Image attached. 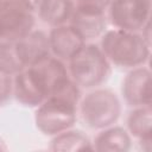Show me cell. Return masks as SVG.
<instances>
[{
	"label": "cell",
	"mask_w": 152,
	"mask_h": 152,
	"mask_svg": "<svg viewBox=\"0 0 152 152\" xmlns=\"http://www.w3.org/2000/svg\"><path fill=\"white\" fill-rule=\"evenodd\" d=\"M69 61L74 82L86 88L101 84L110 71L109 61L103 51L93 44H84Z\"/></svg>",
	"instance_id": "obj_2"
},
{
	"label": "cell",
	"mask_w": 152,
	"mask_h": 152,
	"mask_svg": "<svg viewBox=\"0 0 152 152\" xmlns=\"http://www.w3.org/2000/svg\"><path fill=\"white\" fill-rule=\"evenodd\" d=\"M25 68L23 62L20 61L15 42L5 40L0 43V71L7 75H15Z\"/></svg>",
	"instance_id": "obj_17"
},
{
	"label": "cell",
	"mask_w": 152,
	"mask_h": 152,
	"mask_svg": "<svg viewBox=\"0 0 152 152\" xmlns=\"http://www.w3.org/2000/svg\"><path fill=\"white\" fill-rule=\"evenodd\" d=\"M1 1H2V0H0V4H1Z\"/></svg>",
	"instance_id": "obj_22"
},
{
	"label": "cell",
	"mask_w": 152,
	"mask_h": 152,
	"mask_svg": "<svg viewBox=\"0 0 152 152\" xmlns=\"http://www.w3.org/2000/svg\"><path fill=\"white\" fill-rule=\"evenodd\" d=\"M151 108L150 106H141L131 113L127 120L129 132L140 139L151 138Z\"/></svg>",
	"instance_id": "obj_16"
},
{
	"label": "cell",
	"mask_w": 152,
	"mask_h": 152,
	"mask_svg": "<svg viewBox=\"0 0 152 152\" xmlns=\"http://www.w3.org/2000/svg\"><path fill=\"white\" fill-rule=\"evenodd\" d=\"M2 148H5V147H1V146H0V150H2Z\"/></svg>",
	"instance_id": "obj_21"
},
{
	"label": "cell",
	"mask_w": 152,
	"mask_h": 152,
	"mask_svg": "<svg viewBox=\"0 0 152 152\" xmlns=\"http://www.w3.org/2000/svg\"><path fill=\"white\" fill-rule=\"evenodd\" d=\"M11 1H13V2L18 4L19 6H21V7L26 8V10H28V11L33 12L38 7L40 0H11Z\"/></svg>",
	"instance_id": "obj_19"
},
{
	"label": "cell",
	"mask_w": 152,
	"mask_h": 152,
	"mask_svg": "<svg viewBox=\"0 0 152 152\" xmlns=\"http://www.w3.org/2000/svg\"><path fill=\"white\" fill-rule=\"evenodd\" d=\"M101 50L108 61L126 68L145 63L150 55L148 43L144 37L120 28L106 32L101 40Z\"/></svg>",
	"instance_id": "obj_1"
},
{
	"label": "cell",
	"mask_w": 152,
	"mask_h": 152,
	"mask_svg": "<svg viewBox=\"0 0 152 152\" xmlns=\"http://www.w3.org/2000/svg\"><path fill=\"white\" fill-rule=\"evenodd\" d=\"M122 94L131 106L151 104V74L146 68L131 71L122 83Z\"/></svg>",
	"instance_id": "obj_8"
},
{
	"label": "cell",
	"mask_w": 152,
	"mask_h": 152,
	"mask_svg": "<svg viewBox=\"0 0 152 152\" xmlns=\"http://www.w3.org/2000/svg\"><path fill=\"white\" fill-rule=\"evenodd\" d=\"M95 1H97V2H99V4L101 5V6L106 7V6H107V5H108V4H109V2L112 1V0H95Z\"/></svg>",
	"instance_id": "obj_20"
},
{
	"label": "cell",
	"mask_w": 152,
	"mask_h": 152,
	"mask_svg": "<svg viewBox=\"0 0 152 152\" xmlns=\"http://www.w3.org/2000/svg\"><path fill=\"white\" fill-rule=\"evenodd\" d=\"M84 42L86 39L72 26H57L49 36L50 50L63 59H70L82 49Z\"/></svg>",
	"instance_id": "obj_10"
},
{
	"label": "cell",
	"mask_w": 152,
	"mask_h": 152,
	"mask_svg": "<svg viewBox=\"0 0 152 152\" xmlns=\"http://www.w3.org/2000/svg\"><path fill=\"white\" fill-rule=\"evenodd\" d=\"M0 39H1V36H0Z\"/></svg>",
	"instance_id": "obj_23"
},
{
	"label": "cell",
	"mask_w": 152,
	"mask_h": 152,
	"mask_svg": "<svg viewBox=\"0 0 152 152\" xmlns=\"http://www.w3.org/2000/svg\"><path fill=\"white\" fill-rule=\"evenodd\" d=\"M31 74L43 89L45 96H50L68 77L65 66L58 58L50 57V55L36 64L28 66Z\"/></svg>",
	"instance_id": "obj_7"
},
{
	"label": "cell",
	"mask_w": 152,
	"mask_h": 152,
	"mask_svg": "<svg viewBox=\"0 0 152 152\" xmlns=\"http://www.w3.org/2000/svg\"><path fill=\"white\" fill-rule=\"evenodd\" d=\"M76 121V103L58 96H48L36 112V125L44 134H58Z\"/></svg>",
	"instance_id": "obj_3"
},
{
	"label": "cell",
	"mask_w": 152,
	"mask_h": 152,
	"mask_svg": "<svg viewBox=\"0 0 152 152\" xmlns=\"http://www.w3.org/2000/svg\"><path fill=\"white\" fill-rule=\"evenodd\" d=\"M13 91L15 99L20 103L30 107L39 106L46 99L43 89L31 74L30 69H23L21 71L15 74Z\"/></svg>",
	"instance_id": "obj_12"
},
{
	"label": "cell",
	"mask_w": 152,
	"mask_h": 152,
	"mask_svg": "<svg viewBox=\"0 0 152 152\" xmlns=\"http://www.w3.org/2000/svg\"><path fill=\"white\" fill-rule=\"evenodd\" d=\"M40 19L50 25H62L72 14L71 0H40L38 5Z\"/></svg>",
	"instance_id": "obj_13"
},
{
	"label": "cell",
	"mask_w": 152,
	"mask_h": 152,
	"mask_svg": "<svg viewBox=\"0 0 152 152\" xmlns=\"http://www.w3.org/2000/svg\"><path fill=\"white\" fill-rule=\"evenodd\" d=\"M131 139L127 132L121 127L109 128L101 132L95 139V150L97 151H127Z\"/></svg>",
	"instance_id": "obj_14"
},
{
	"label": "cell",
	"mask_w": 152,
	"mask_h": 152,
	"mask_svg": "<svg viewBox=\"0 0 152 152\" xmlns=\"http://www.w3.org/2000/svg\"><path fill=\"white\" fill-rule=\"evenodd\" d=\"M110 20L116 28L135 32L144 30L148 23L150 0H112Z\"/></svg>",
	"instance_id": "obj_5"
},
{
	"label": "cell",
	"mask_w": 152,
	"mask_h": 152,
	"mask_svg": "<svg viewBox=\"0 0 152 152\" xmlns=\"http://www.w3.org/2000/svg\"><path fill=\"white\" fill-rule=\"evenodd\" d=\"M12 80L10 75L0 71V103L5 102L12 93Z\"/></svg>",
	"instance_id": "obj_18"
},
{
	"label": "cell",
	"mask_w": 152,
	"mask_h": 152,
	"mask_svg": "<svg viewBox=\"0 0 152 152\" xmlns=\"http://www.w3.org/2000/svg\"><path fill=\"white\" fill-rule=\"evenodd\" d=\"M104 8L96 6H77L71 14V26L84 39L99 36L106 27Z\"/></svg>",
	"instance_id": "obj_9"
},
{
	"label": "cell",
	"mask_w": 152,
	"mask_h": 152,
	"mask_svg": "<svg viewBox=\"0 0 152 152\" xmlns=\"http://www.w3.org/2000/svg\"><path fill=\"white\" fill-rule=\"evenodd\" d=\"M84 122L93 128H103L116 121L120 102L110 90H95L86 96L81 106Z\"/></svg>",
	"instance_id": "obj_4"
},
{
	"label": "cell",
	"mask_w": 152,
	"mask_h": 152,
	"mask_svg": "<svg viewBox=\"0 0 152 152\" xmlns=\"http://www.w3.org/2000/svg\"><path fill=\"white\" fill-rule=\"evenodd\" d=\"M52 150L59 151H77V150H93L89 145L88 138L80 131H64L52 140Z\"/></svg>",
	"instance_id": "obj_15"
},
{
	"label": "cell",
	"mask_w": 152,
	"mask_h": 152,
	"mask_svg": "<svg viewBox=\"0 0 152 152\" xmlns=\"http://www.w3.org/2000/svg\"><path fill=\"white\" fill-rule=\"evenodd\" d=\"M34 25L32 12L11 0L0 4V36L1 39L17 42L28 34Z\"/></svg>",
	"instance_id": "obj_6"
},
{
	"label": "cell",
	"mask_w": 152,
	"mask_h": 152,
	"mask_svg": "<svg viewBox=\"0 0 152 152\" xmlns=\"http://www.w3.org/2000/svg\"><path fill=\"white\" fill-rule=\"evenodd\" d=\"M18 56L23 64L31 66L50 55L49 37L42 31H31L15 42Z\"/></svg>",
	"instance_id": "obj_11"
}]
</instances>
